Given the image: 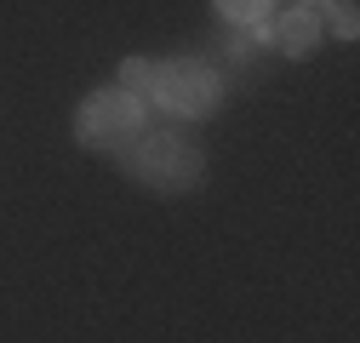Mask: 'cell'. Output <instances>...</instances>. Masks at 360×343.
I'll use <instances>...</instances> for the list:
<instances>
[{
  "instance_id": "6",
  "label": "cell",
  "mask_w": 360,
  "mask_h": 343,
  "mask_svg": "<svg viewBox=\"0 0 360 343\" xmlns=\"http://www.w3.org/2000/svg\"><path fill=\"white\" fill-rule=\"evenodd\" d=\"M120 80H126V92H149V86H155V63L149 58H126L120 63Z\"/></svg>"
},
{
  "instance_id": "5",
  "label": "cell",
  "mask_w": 360,
  "mask_h": 343,
  "mask_svg": "<svg viewBox=\"0 0 360 343\" xmlns=\"http://www.w3.org/2000/svg\"><path fill=\"white\" fill-rule=\"evenodd\" d=\"M212 6L229 18V23H257L269 6H275V0H212Z\"/></svg>"
},
{
  "instance_id": "3",
  "label": "cell",
  "mask_w": 360,
  "mask_h": 343,
  "mask_svg": "<svg viewBox=\"0 0 360 343\" xmlns=\"http://www.w3.org/2000/svg\"><path fill=\"white\" fill-rule=\"evenodd\" d=\"M149 92H155V103H160V109L200 120V115H212V109H217L223 80H217V69H212V63H200V58H172V63H155V86H149Z\"/></svg>"
},
{
  "instance_id": "4",
  "label": "cell",
  "mask_w": 360,
  "mask_h": 343,
  "mask_svg": "<svg viewBox=\"0 0 360 343\" xmlns=\"http://www.w3.org/2000/svg\"><path fill=\"white\" fill-rule=\"evenodd\" d=\"M269 40H275L286 58H309L314 46H321V18H314L309 6H297V12H286L275 29H269Z\"/></svg>"
},
{
  "instance_id": "1",
  "label": "cell",
  "mask_w": 360,
  "mask_h": 343,
  "mask_svg": "<svg viewBox=\"0 0 360 343\" xmlns=\"http://www.w3.org/2000/svg\"><path fill=\"white\" fill-rule=\"evenodd\" d=\"M126 172L160 195H184L206 178V155L184 132H143L138 143H126Z\"/></svg>"
},
{
  "instance_id": "7",
  "label": "cell",
  "mask_w": 360,
  "mask_h": 343,
  "mask_svg": "<svg viewBox=\"0 0 360 343\" xmlns=\"http://www.w3.org/2000/svg\"><path fill=\"white\" fill-rule=\"evenodd\" d=\"M354 29H360L354 6H338V40H354Z\"/></svg>"
},
{
  "instance_id": "2",
  "label": "cell",
  "mask_w": 360,
  "mask_h": 343,
  "mask_svg": "<svg viewBox=\"0 0 360 343\" xmlns=\"http://www.w3.org/2000/svg\"><path fill=\"white\" fill-rule=\"evenodd\" d=\"M143 126H149V115H143L138 92H92L75 115V138L86 149H126L143 138Z\"/></svg>"
}]
</instances>
